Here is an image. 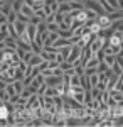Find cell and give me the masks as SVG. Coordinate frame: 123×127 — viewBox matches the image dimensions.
I'll return each mask as SVG.
<instances>
[{
	"label": "cell",
	"instance_id": "obj_31",
	"mask_svg": "<svg viewBox=\"0 0 123 127\" xmlns=\"http://www.w3.org/2000/svg\"><path fill=\"white\" fill-rule=\"evenodd\" d=\"M7 115H9V110L3 105H0V119H7Z\"/></svg>",
	"mask_w": 123,
	"mask_h": 127
},
{
	"label": "cell",
	"instance_id": "obj_17",
	"mask_svg": "<svg viewBox=\"0 0 123 127\" xmlns=\"http://www.w3.org/2000/svg\"><path fill=\"white\" fill-rule=\"evenodd\" d=\"M46 29H47V32H57L59 31V26H57L56 22H47L46 24Z\"/></svg>",
	"mask_w": 123,
	"mask_h": 127
},
{
	"label": "cell",
	"instance_id": "obj_37",
	"mask_svg": "<svg viewBox=\"0 0 123 127\" xmlns=\"http://www.w3.org/2000/svg\"><path fill=\"white\" fill-rule=\"evenodd\" d=\"M52 75H56V76H62V71H61V68L57 66V68L52 69Z\"/></svg>",
	"mask_w": 123,
	"mask_h": 127
},
{
	"label": "cell",
	"instance_id": "obj_19",
	"mask_svg": "<svg viewBox=\"0 0 123 127\" xmlns=\"http://www.w3.org/2000/svg\"><path fill=\"white\" fill-rule=\"evenodd\" d=\"M44 95H46V97H54V95H57L56 87H46V92H44Z\"/></svg>",
	"mask_w": 123,
	"mask_h": 127
},
{
	"label": "cell",
	"instance_id": "obj_11",
	"mask_svg": "<svg viewBox=\"0 0 123 127\" xmlns=\"http://www.w3.org/2000/svg\"><path fill=\"white\" fill-rule=\"evenodd\" d=\"M57 12H61V14H67V12H71L69 3H67V2H61V3H57Z\"/></svg>",
	"mask_w": 123,
	"mask_h": 127
},
{
	"label": "cell",
	"instance_id": "obj_32",
	"mask_svg": "<svg viewBox=\"0 0 123 127\" xmlns=\"http://www.w3.org/2000/svg\"><path fill=\"white\" fill-rule=\"evenodd\" d=\"M15 20H20V22H25V24H29V17H25L24 14H20V12H17V19Z\"/></svg>",
	"mask_w": 123,
	"mask_h": 127
},
{
	"label": "cell",
	"instance_id": "obj_35",
	"mask_svg": "<svg viewBox=\"0 0 123 127\" xmlns=\"http://www.w3.org/2000/svg\"><path fill=\"white\" fill-rule=\"evenodd\" d=\"M96 88H98L100 92H103V90H106V81H98V85H96Z\"/></svg>",
	"mask_w": 123,
	"mask_h": 127
},
{
	"label": "cell",
	"instance_id": "obj_39",
	"mask_svg": "<svg viewBox=\"0 0 123 127\" xmlns=\"http://www.w3.org/2000/svg\"><path fill=\"white\" fill-rule=\"evenodd\" d=\"M66 2H81L83 3V0H66Z\"/></svg>",
	"mask_w": 123,
	"mask_h": 127
},
{
	"label": "cell",
	"instance_id": "obj_6",
	"mask_svg": "<svg viewBox=\"0 0 123 127\" xmlns=\"http://www.w3.org/2000/svg\"><path fill=\"white\" fill-rule=\"evenodd\" d=\"M25 32H27L29 37H30V41H34V39H36V36H37V29H36V26H34V24H30V22L27 24Z\"/></svg>",
	"mask_w": 123,
	"mask_h": 127
},
{
	"label": "cell",
	"instance_id": "obj_10",
	"mask_svg": "<svg viewBox=\"0 0 123 127\" xmlns=\"http://www.w3.org/2000/svg\"><path fill=\"white\" fill-rule=\"evenodd\" d=\"M110 69H111V73H113V75H118V76H122V73H123L122 63H118V61H115L113 64L110 66Z\"/></svg>",
	"mask_w": 123,
	"mask_h": 127
},
{
	"label": "cell",
	"instance_id": "obj_4",
	"mask_svg": "<svg viewBox=\"0 0 123 127\" xmlns=\"http://www.w3.org/2000/svg\"><path fill=\"white\" fill-rule=\"evenodd\" d=\"M61 81H62V76H56V75H49V76L44 78V83L47 87H57Z\"/></svg>",
	"mask_w": 123,
	"mask_h": 127
},
{
	"label": "cell",
	"instance_id": "obj_20",
	"mask_svg": "<svg viewBox=\"0 0 123 127\" xmlns=\"http://www.w3.org/2000/svg\"><path fill=\"white\" fill-rule=\"evenodd\" d=\"M57 36H59V37H64V39H67V37H71V36H73V29H67V31H57Z\"/></svg>",
	"mask_w": 123,
	"mask_h": 127
},
{
	"label": "cell",
	"instance_id": "obj_12",
	"mask_svg": "<svg viewBox=\"0 0 123 127\" xmlns=\"http://www.w3.org/2000/svg\"><path fill=\"white\" fill-rule=\"evenodd\" d=\"M3 42H5V46H7V48L17 49V39H14V37H10V36H7V37L3 39Z\"/></svg>",
	"mask_w": 123,
	"mask_h": 127
},
{
	"label": "cell",
	"instance_id": "obj_9",
	"mask_svg": "<svg viewBox=\"0 0 123 127\" xmlns=\"http://www.w3.org/2000/svg\"><path fill=\"white\" fill-rule=\"evenodd\" d=\"M19 12H20V14H24L25 17H29V20H30V17H32V15H34V10H32V7H29V5H25V3L20 7Z\"/></svg>",
	"mask_w": 123,
	"mask_h": 127
},
{
	"label": "cell",
	"instance_id": "obj_22",
	"mask_svg": "<svg viewBox=\"0 0 123 127\" xmlns=\"http://www.w3.org/2000/svg\"><path fill=\"white\" fill-rule=\"evenodd\" d=\"M22 5H24V0H12V10L19 12Z\"/></svg>",
	"mask_w": 123,
	"mask_h": 127
},
{
	"label": "cell",
	"instance_id": "obj_27",
	"mask_svg": "<svg viewBox=\"0 0 123 127\" xmlns=\"http://www.w3.org/2000/svg\"><path fill=\"white\" fill-rule=\"evenodd\" d=\"M64 20V14H61V12H54V22L56 24H61Z\"/></svg>",
	"mask_w": 123,
	"mask_h": 127
},
{
	"label": "cell",
	"instance_id": "obj_24",
	"mask_svg": "<svg viewBox=\"0 0 123 127\" xmlns=\"http://www.w3.org/2000/svg\"><path fill=\"white\" fill-rule=\"evenodd\" d=\"M103 61L108 64V66H111L115 63V54H104V58H103Z\"/></svg>",
	"mask_w": 123,
	"mask_h": 127
},
{
	"label": "cell",
	"instance_id": "obj_14",
	"mask_svg": "<svg viewBox=\"0 0 123 127\" xmlns=\"http://www.w3.org/2000/svg\"><path fill=\"white\" fill-rule=\"evenodd\" d=\"M108 17H110V20L122 19V17H123V12H122V9H118V10H113L111 14H108Z\"/></svg>",
	"mask_w": 123,
	"mask_h": 127
},
{
	"label": "cell",
	"instance_id": "obj_36",
	"mask_svg": "<svg viewBox=\"0 0 123 127\" xmlns=\"http://www.w3.org/2000/svg\"><path fill=\"white\" fill-rule=\"evenodd\" d=\"M14 120H15L14 114H9V115H7V126H14Z\"/></svg>",
	"mask_w": 123,
	"mask_h": 127
},
{
	"label": "cell",
	"instance_id": "obj_34",
	"mask_svg": "<svg viewBox=\"0 0 123 127\" xmlns=\"http://www.w3.org/2000/svg\"><path fill=\"white\" fill-rule=\"evenodd\" d=\"M62 22H66L67 26H71V24H73V17H71V14H69V12L64 14V20H62Z\"/></svg>",
	"mask_w": 123,
	"mask_h": 127
},
{
	"label": "cell",
	"instance_id": "obj_40",
	"mask_svg": "<svg viewBox=\"0 0 123 127\" xmlns=\"http://www.w3.org/2000/svg\"><path fill=\"white\" fill-rule=\"evenodd\" d=\"M56 2H57V3H61V2H66V0H56Z\"/></svg>",
	"mask_w": 123,
	"mask_h": 127
},
{
	"label": "cell",
	"instance_id": "obj_18",
	"mask_svg": "<svg viewBox=\"0 0 123 127\" xmlns=\"http://www.w3.org/2000/svg\"><path fill=\"white\" fill-rule=\"evenodd\" d=\"M5 17H7V22H9V24H14V22H15V19H17V12H15V10H10Z\"/></svg>",
	"mask_w": 123,
	"mask_h": 127
},
{
	"label": "cell",
	"instance_id": "obj_23",
	"mask_svg": "<svg viewBox=\"0 0 123 127\" xmlns=\"http://www.w3.org/2000/svg\"><path fill=\"white\" fill-rule=\"evenodd\" d=\"M67 3H69V7H71V10H81V9H84L81 2H67Z\"/></svg>",
	"mask_w": 123,
	"mask_h": 127
},
{
	"label": "cell",
	"instance_id": "obj_13",
	"mask_svg": "<svg viewBox=\"0 0 123 127\" xmlns=\"http://www.w3.org/2000/svg\"><path fill=\"white\" fill-rule=\"evenodd\" d=\"M98 63H100V61H98L95 56H91V58H89L84 64H83V68H96V66H98Z\"/></svg>",
	"mask_w": 123,
	"mask_h": 127
},
{
	"label": "cell",
	"instance_id": "obj_25",
	"mask_svg": "<svg viewBox=\"0 0 123 127\" xmlns=\"http://www.w3.org/2000/svg\"><path fill=\"white\" fill-rule=\"evenodd\" d=\"M88 78H89V85H91V87H96V85H98V81H100V78H98V73H95V75H89Z\"/></svg>",
	"mask_w": 123,
	"mask_h": 127
},
{
	"label": "cell",
	"instance_id": "obj_41",
	"mask_svg": "<svg viewBox=\"0 0 123 127\" xmlns=\"http://www.w3.org/2000/svg\"><path fill=\"white\" fill-rule=\"evenodd\" d=\"M2 5H3V2H2V0H0V7H2Z\"/></svg>",
	"mask_w": 123,
	"mask_h": 127
},
{
	"label": "cell",
	"instance_id": "obj_43",
	"mask_svg": "<svg viewBox=\"0 0 123 127\" xmlns=\"http://www.w3.org/2000/svg\"><path fill=\"white\" fill-rule=\"evenodd\" d=\"M2 2H3V3H5V2H7V0H2Z\"/></svg>",
	"mask_w": 123,
	"mask_h": 127
},
{
	"label": "cell",
	"instance_id": "obj_33",
	"mask_svg": "<svg viewBox=\"0 0 123 127\" xmlns=\"http://www.w3.org/2000/svg\"><path fill=\"white\" fill-rule=\"evenodd\" d=\"M122 88H123V80H122V76H118V80H116V83H115L113 90H122Z\"/></svg>",
	"mask_w": 123,
	"mask_h": 127
},
{
	"label": "cell",
	"instance_id": "obj_21",
	"mask_svg": "<svg viewBox=\"0 0 123 127\" xmlns=\"http://www.w3.org/2000/svg\"><path fill=\"white\" fill-rule=\"evenodd\" d=\"M69 51H71V46H62V48H57V53H59V54H62V56H64V59L67 58Z\"/></svg>",
	"mask_w": 123,
	"mask_h": 127
},
{
	"label": "cell",
	"instance_id": "obj_8",
	"mask_svg": "<svg viewBox=\"0 0 123 127\" xmlns=\"http://www.w3.org/2000/svg\"><path fill=\"white\" fill-rule=\"evenodd\" d=\"M41 61H42V58H41L39 54H36V53H34V54L30 56V59L27 61V66H30V68H34V66H37V64L41 63Z\"/></svg>",
	"mask_w": 123,
	"mask_h": 127
},
{
	"label": "cell",
	"instance_id": "obj_28",
	"mask_svg": "<svg viewBox=\"0 0 123 127\" xmlns=\"http://www.w3.org/2000/svg\"><path fill=\"white\" fill-rule=\"evenodd\" d=\"M93 56H95V58L98 59V61H103V58H104V49H103V48H101V49H98V51H96Z\"/></svg>",
	"mask_w": 123,
	"mask_h": 127
},
{
	"label": "cell",
	"instance_id": "obj_3",
	"mask_svg": "<svg viewBox=\"0 0 123 127\" xmlns=\"http://www.w3.org/2000/svg\"><path fill=\"white\" fill-rule=\"evenodd\" d=\"M122 39H123V32H122V31H113V32L110 34V37H108L110 44H113V46L122 44Z\"/></svg>",
	"mask_w": 123,
	"mask_h": 127
},
{
	"label": "cell",
	"instance_id": "obj_38",
	"mask_svg": "<svg viewBox=\"0 0 123 127\" xmlns=\"http://www.w3.org/2000/svg\"><path fill=\"white\" fill-rule=\"evenodd\" d=\"M3 49H5V42H3V41H0V51H3Z\"/></svg>",
	"mask_w": 123,
	"mask_h": 127
},
{
	"label": "cell",
	"instance_id": "obj_30",
	"mask_svg": "<svg viewBox=\"0 0 123 127\" xmlns=\"http://www.w3.org/2000/svg\"><path fill=\"white\" fill-rule=\"evenodd\" d=\"M36 29H37V32H46V22H44V20H42V22H39L37 26H36Z\"/></svg>",
	"mask_w": 123,
	"mask_h": 127
},
{
	"label": "cell",
	"instance_id": "obj_5",
	"mask_svg": "<svg viewBox=\"0 0 123 127\" xmlns=\"http://www.w3.org/2000/svg\"><path fill=\"white\" fill-rule=\"evenodd\" d=\"M110 97L113 98L116 103H122V100H123V92H122V90H110Z\"/></svg>",
	"mask_w": 123,
	"mask_h": 127
},
{
	"label": "cell",
	"instance_id": "obj_26",
	"mask_svg": "<svg viewBox=\"0 0 123 127\" xmlns=\"http://www.w3.org/2000/svg\"><path fill=\"white\" fill-rule=\"evenodd\" d=\"M59 68H61V71L64 73V71H67V69L73 68V64H71V63H67V61H62V63H59Z\"/></svg>",
	"mask_w": 123,
	"mask_h": 127
},
{
	"label": "cell",
	"instance_id": "obj_42",
	"mask_svg": "<svg viewBox=\"0 0 123 127\" xmlns=\"http://www.w3.org/2000/svg\"><path fill=\"white\" fill-rule=\"evenodd\" d=\"M7 2H9V3H12V0H7Z\"/></svg>",
	"mask_w": 123,
	"mask_h": 127
},
{
	"label": "cell",
	"instance_id": "obj_16",
	"mask_svg": "<svg viewBox=\"0 0 123 127\" xmlns=\"http://www.w3.org/2000/svg\"><path fill=\"white\" fill-rule=\"evenodd\" d=\"M12 85H14V88H15V92L20 95V92L24 90V85H22V80H14L12 81Z\"/></svg>",
	"mask_w": 123,
	"mask_h": 127
},
{
	"label": "cell",
	"instance_id": "obj_15",
	"mask_svg": "<svg viewBox=\"0 0 123 127\" xmlns=\"http://www.w3.org/2000/svg\"><path fill=\"white\" fill-rule=\"evenodd\" d=\"M7 31H9V36H10V37L19 39V34H17V31H15V27H14V24H7Z\"/></svg>",
	"mask_w": 123,
	"mask_h": 127
},
{
	"label": "cell",
	"instance_id": "obj_2",
	"mask_svg": "<svg viewBox=\"0 0 123 127\" xmlns=\"http://www.w3.org/2000/svg\"><path fill=\"white\" fill-rule=\"evenodd\" d=\"M95 22L100 26V29H106L110 24H111V20H110V17H108V14H101V15H98L95 19Z\"/></svg>",
	"mask_w": 123,
	"mask_h": 127
},
{
	"label": "cell",
	"instance_id": "obj_29",
	"mask_svg": "<svg viewBox=\"0 0 123 127\" xmlns=\"http://www.w3.org/2000/svg\"><path fill=\"white\" fill-rule=\"evenodd\" d=\"M30 95H32V93H30V90H29L27 87H24V90L20 92V97H22V98H25V100H27V98L30 97Z\"/></svg>",
	"mask_w": 123,
	"mask_h": 127
},
{
	"label": "cell",
	"instance_id": "obj_1",
	"mask_svg": "<svg viewBox=\"0 0 123 127\" xmlns=\"http://www.w3.org/2000/svg\"><path fill=\"white\" fill-rule=\"evenodd\" d=\"M79 56H81V46L73 44V46H71V51H69V54H67V58H66V61L73 64L76 59H79Z\"/></svg>",
	"mask_w": 123,
	"mask_h": 127
},
{
	"label": "cell",
	"instance_id": "obj_7",
	"mask_svg": "<svg viewBox=\"0 0 123 127\" xmlns=\"http://www.w3.org/2000/svg\"><path fill=\"white\" fill-rule=\"evenodd\" d=\"M14 27H15V31H17V34H24L25 32V29H27V24L25 22H20V20H15L14 22Z\"/></svg>",
	"mask_w": 123,
	"mask_h": 127
}]
</instances>
